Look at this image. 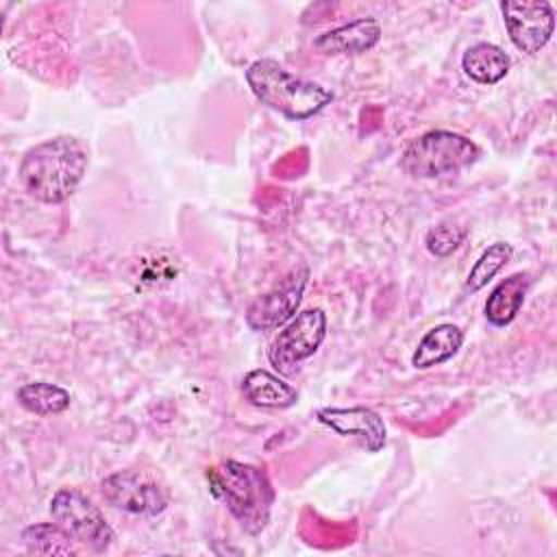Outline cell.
<instances>
[{
    "mask_svg": "<svg viewBox=\"0 0 557 557\" xmlns=\"http://www.w3.org/2000/svg\"><path fill=\"white\" fill-rule=\"evenodd\" d=\"M89 163L87 144L72 135H57L28 148L20 161V183L39 202L67 200L83 181Z\"/></svg>",
    "mask_w": 557,
    "mask_h": 557,
    "instance_id": "1",
    "label": "cell"
},
{
    "mask_svg": "<svg viewBox=\"0 0 557 557\" xmlns=\"http://www.w3.org/2000/svg\"><path fill=\"white\" fill-rule=\"evenodd\" d=\"M211 494L224 503L248 535H259L270 522L274 490L265 470L226 459L207 470Z\"/></svg>",
    "mask_w": 557,
    "mask_h": 557,
    "instance_id": "2",
    "label": "cell"
},
{
    "mask_svg": "<svg viewBox=\"0 0 557 557\" xmlns=\"http://www.w3.org/2000/svg\"><path fill=\"white\" fill-rule=\"evenodd\" d=\"M246 83L255 98L287 120H309L333 100V91L320 83L287 72L274 59H257L246 70Z\"/></svg>",
    "mask_w": 557,
    "mask_h": 557,
    "instance_id": "3",
    "label": "cell"
},
{
    "mask_svg": "<svg viewBox=\"0 0 557 557\" xmlns=\"http://www.w3.org/2000/svg\"><path fill=\"white\" fill-rule=\"evenodd\" d=\"M479 146L455 131H426L403 152L400 165L413 178H440L459 174L479 159Z\"/></svg>",
    "mask_w": 557,
    "mask_h": 557,
    "instance_id": "4",
    "label": "cell"
},
{
    "mask_svg": "<svg viewBox=\"0 0 557 557\" xmlns=\"http://www.w3.org/2000/svg\"><path fill=\"white\" fill-rule=\"evenodd\" d=\"M326 337V313L315 309H305L296 313L285 329L276 333L268 348V359L278 374L292 376L300 370V363L318 352Z\"/></svg>",
    "mask_w": 557,
    "mask_h": 557,
    "instance_id": "5",
    "label": "cell"
},
{
    "mask_svg": "<svg viewBox=\"0 0 557 557\" xmlns=\"http://www.w3.org/2000/svg\"><path fill=\"white\" fill-rule=\"evenodd\" d=\"M50 516L74 537V542H81L96 553L107 550L115 540V533L102 511L74 487H61L54 492L50 500Z\"/></svg>",
    "mask_w": 557,
    "mask_h": 557,
    "instance_id": "6",
    "label": "cell"
},
{
    "mask_svg": "<svg viewBox=\"0 0 557 557\" xmlns=\"http://www.w3.org/2000/svg\"><path fill=\"white\" fill-rule=\"evenodd\" d=\"M500 13L511 44L524 52H540L553 37L555 11L546 0H503Z\"/></svg>",
    "mask_w": 557,
    "mask_h": 557,
    "instance_id": "7",
    "label": "cell"
},
{
    "mask_svg": "<svg viewBox=\"0 0 557 557\" xmlns=\"http://www.w3.org/2000/svg\"><path fill=\"white\" fill-rule=\"evenodd\" d=\"M102 498L126 513L133 516H157L168 507L165 490L137 470H120L102 479Z\"/></svg>",
    "mask_w": 557,
    "mask_h": 557,
    "instance_id": "8",
    "label": "cell"
},
{
    "mask_svg": "<svg viewBox=\"0 0 557 557\" xmlns=\"http://www.w3.org/2000/svg\"><path fill=\"white\" fill-rule=\"evenodd\" d=\"M309 281V268L305 263L296 265L281 285L272 287L270 292L257 296L246 309V324L252 331H272L285 324L296 309L300 307L305 287Z\"/></svg>",
    "mask_w": 557,
    "mask_h": 557,
    "instance_id": "9",
    "label": "cell"
},
{
    "mask_svg": "<svg viewBox=\"0 0 557 557\" xmlns=\"http://www.w3.org/2000/svg\"><path fill=\"white\" fill-rule=\"evenodd\" d=\"M315 418L337 435L357 440L368 453H379L387 442V426L370 407H322Z\"/></svg>",
    "mask_w": 557,
    "mask_h": 557,
    "instance_id": "10",
    "label": "cell"
},
{
    "mask_svg": "<svg viewBox=\"0 0 557 557\" xmlns=\"http://www.w3.org/2000/svg\"><path fill=\"white\" fill-rule=\"evenodd\" d=\"M379 39L381 24L374 17H357L318 35L313 39V48L320 54H361L372 50Z\"/></svg>",
    "mask_w": 557,
    "mask_h": 557,
    "instance_id": "11",
    "label": "cell"
},
{
    "mask_svg": "<svg viewBox=\"0 0 557 557\" xmlns=\"http://www.w3.org/2000/svg\"><path fill=\"white\" fill-rule=\"evenodd\" d=\"M244 398L261 409H287L298 403V392L278 374L257 368L242 379Z\"/></svg>",
    "mask_w": 557,
    "mask_h": 557,
    "instance_id": "12",
    "label": "cell"
},
{
    "mask_svg": "<svg viewBox=\"0 0 557 557\" xmlns=\"http://www.w3.org/2000/svg\"><path fill=\"white\" fill-rule=\"evenodd\" d=\"M461 344H463V331L457 324L453 322L435 324L420 337L411 355V366L416 370H429L433 366H442L457 355Z\"/></svg>",
    "mask_w": 557,
    "mask_h": 557,
    "instance_id": "13",
    "label": "cell"
},
{
    "mask_svg": "<svg viewBox=\"0 0 557 557\" xmlns=\"http://www.w3.org/2000/svg\"><path fill=\"white\" fill-rule=\"evenodd\" d=\"M529 287H531V276L527 272H516L503 278L485 300L483 313L487 322L494 326H507L509 322H513V318L524 305Z\"/></svg>",
    "mask_w": 557,
    "mask_h": 557,
    "instance_id": "14",
    "label": "cell"
},
{
    "mask_svg": "<svg viewBox=\"0 0 557 557\" xmlns=\"http://www.w3.org/2000/svg\"><path fill=\"white\" fill-rule=\"evenodd\" d=\"M509 54L500 46L490 41L472 44L461 57V70L479 85H494L503 81L509 72Z\"/></svg>",
    "mask_w": 557,
    "mask_h": 557,
    "instance_id": "15",
    "label": "cell"
},
{
    "mask_svg": "<svg viewBox=\"0 0 557 557\" xmlns=\"http://www.w3.org/2000/svg\"><path fill=\"white\" fill-rule=\"evenodd\" d=\"M15 398L26 411H30L35 416L63 413L72 400L67 389H63L54 383H48V381H33V383L22 385L15 392Z\"/></svg>",
    "mask_w": 557,
    "mask_h": 557,
    "instance_id": "16",
    "label": "cell"
},
{
    "mask_svg": "<svg viewBox=\"0 0 557 557\" xmlns=\"http://www.w3.org/2000/svg\"><path fill=\"white\" fill-rule=\"evenodd\" d=\"M72 535L57 522L30 524L22 531V542L28 553L35 555H74Z\"/></svg>",
    "mask_w": 557,
    "mask_h": 557,
    "instance_id": "17",
    "label": "cell"
},
{
    "mask_svg": "<svg viewBox=\"0 0 557 557\" xmlns=\"http://www.w3.org/2000/svg\"><path fill=\"white\" fill-rule=\"evenodd\" d=\"M513 248L507 242H496L492 246H487L481 257L474 261V265L468 272L466 278V287L470 292H479L481 287H485L511 259Z\"/></svg>",
    "mask_w": 557,
    "mask_h": 557,
    "instance_id": "18",
    "label": "cell"
},
{
    "mask_svg": "<svg viewBox=\"0 0 557 557\" xmlns=\"http://www.w3.org/2000/svg\"><path fill=\"white\" fill-rule=\"evenodd\" d=\"M466 239V228L463 226H457L453 222H442L437 226H433L426 237H424V244H426V250L435 257H448L453 255L461 242Z\"/></svg>",
    "mask_w": 557,
    "mask_h": 557,
    "instance_id": "19",
    "label": "cell"
},
{
    "mask_svg": "<svg viewBox=\"0 0 557 557\" xmlns=\"http://www.w3.org/2000/svg\"><path fill=\"white\" fill-rule=\"evenodd\" d=\"M176 276V268L172 265V259H150L141 263V270L137 274V281L141 285H159V283H168Z\"/></svg>",
    "mask_w": 557,
    "mask_h": 557,
    "instance_id": "20",
    "label": "cell"
}]
</instances>
